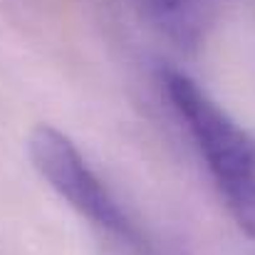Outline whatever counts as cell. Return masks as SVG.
Segmentation results:
<instances>
[{
  "mask_svg": "<svg viewBox=\"0 0 255 255\" xmlns=\"http://www.w3.org/2000/svg\"><path fill=\"white\" fill-rule=\"evenodd\" d=\"M161 89L198 149L236 226L255 241V136L181 70H161Z\"/></svg>",
  "mask_w": 255,
  "mask_h": 255,
  "instance_id": "6da1fadb",
  "label": "cell"
},
{
  "mask_svg": "<svg viewBox=\"0 0 255 255\" xmlns=\"http://www.w3.org/2000/svg\"><path fill=\"white\" fill-rule=\"evenodd\" d=\"M27 154L35 171L85 218L102 231L139 246L141 236L112 191L89 169L80 149L55 127L40 124L27 139Z\"/></svg>",
  "mask_w": 255,
  "mask_h": 255,
  "instance_id": "7a4b0ae2",
  "label": "cell"
},
{
  "mask_svg": "<svg viewBox=\"0 0 255 255\" xmlns=\"http://www.w3.org/2000/svg\"><path fill=\"white\" fill-rule=\"evenodd\" d=\"M144 17L181 50H196L203 42L206 15L198 0H136Z\"/></svg>",
  "mask_w": 255,
  "mask_h": 255,
  "instance_id": "3957f363",
  "label": "cell"
}]
</instances>
